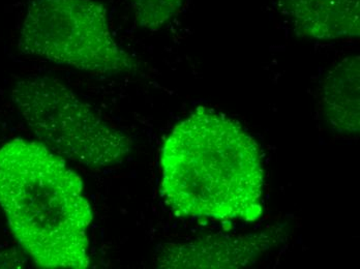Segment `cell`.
Listing matches in <instances>:
<instances>
[{"label":"cell","mask_w":360,"mask_h":269,"mask_svg":"<svg viewBox=\"0 0 360 269\" xmlns=\"http://www.w3.org/2000/svg\"><path fill=\"white\" fill-rule=\"evenodd\" d=\"M325 117L341 133L359 132V56L344 59L325 80Z\"/></svg>","instance_id":"8992f818"},{"label":"cell","mask_w":360,"mask_h":269,"mask_svg":"<svg viewBox=\"0 0 360 269\" xmlns=\"http://www.w3.org/2000/svg\"><path fill=\"white\" fill-rule=\"evenodd\" d=\"M18 50L94 75H127L140 67L114 37L108 8L98 0H32L20 27Z\"/></svg>","instance_id":"3957f363"},{"label":"cell","mask_w":360,"mask_h":269,"mask_svg":"<svg viewBox=\"0 0 360 269\" xmlns=\"http://www.w3.org/2000/svg\"><path fill=\"white\" fill-rule=\"evenodd\" d=\"M11 100L41 143L63 159L105 169L122 163L131 152V139L59 79H20L11 91Z\"/></svg>","instance_id":"277c9868"},{"label":"cell","mask_w":360,"mask_h":269,"mask_svg":"<svg viewBox=\"0 0 360 269\" xmlns=\"http://www.w3.org/2000/svg\"><path fill=\"white\" fill-rule=\"evenodd\" d=\"M8 253H4L0 255V268H20L22 262L20 260L18 253L8 255Z\"/></svg>","instance_id":"ba28073f"},{"label":"cell","mask_w":360,"mask_h":269,"mask_svg":"<svg viewBox=\"0 0 360 269\" xmlns=\"http://www.w3.org/2000/svg\"><path fill=\"white\" fill-rule=\"evenodd\" d=\"M161 192L186 218L254 222L263 212L262 161L231 118L196 109L173 128L161 154Z\"/></svg>","instance_id":"6da1fadb"},{"label":"cell","mask_w":360,"mask_h":269,"mask_svg":"<svg viewBox=\"0 0 360 269\" xmlns=\"http://www.w3.org/2000/svg\"><path fill=\"white\" fill-rule=\"evenodd\" d=\"M0 209L39 268H89L94 212L82 181L41 142L16 138L0 147Z\"/></svg>","instance_id":"7a4b0ae2"},{"label":"cell","mask_w":360,"mask_h":269,"mask_svg":"<svg viewBox=\"0 0 360 269\" xmlns=\"http://www.w3.org/2000/svg\"><path fill=\"white\" fill-rule=\"evenodd\" d=\"M186 0H129L136 22L140 27L158 30L168 24L181 11Z\"/></svg>","instance_id":"52a82bcc"},{"label":"cell","mask_w":360,"mask_h":269,"mask_svg":"<svg viewBox=\"0 0 360 269\" xmlns=\"http://www.w3.org/2000/svg\"><path fill=\"white\" fill-rule=\"evenodd\" d=\"M278 8L302 38L359 36L360 0H278Z\"/></svg>","instance_id":"5b68a950"}]
</instances>
